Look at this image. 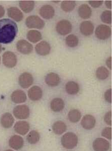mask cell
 Instances as JSON below:
<instances>
[{
    "label": "cell",
    "mask_w": 112,
    "mask_h": 151,
    "mask_svg": "<svg viewBox=\"0 0 112 151\" xmlns=\"http://www.w3.org/2000/svg\"><path fill=\"white\" fill-rule=\"evenodd\" d=\"M18 32L16 23L10 19L0 20V43L7 44L12 42Z\"/></svg>",
    "instance_id": "1"
},
{
    "label": "cell",
    "mask_w": 112,
    "mask_h": 151,
    "mask_svg": "<svg viewBox=\"0 0 112 151\" xmlns=\"http://www.w3.org/2000/svg\"><path fill=\"white\" fill-rule=\"evenodd\" d=\"M62 146L67 149H74L78 143V139L76 134L68 132L62 137L61 139Z\"/></svg>",
    "instance_id": "2"
},
{
    "label": "cell",
    "mask_w": 112,
    "mask_h": 151,
    "mask_svg": "<svg viewBox=\"0 0 112 151\" xmlns=\"http://www.w3.org/2000/svg\"><path fill=\"white\" fill-rule=\"evenodd\" d=\"M26 27L29 28H36L41 29L45 26L44 21L36 15L28 16L25 20Z\"/></svg>",
    "instance_id": "3"
},
{
    "label": "cell",
    "mask_w": 112,
    "mask_h": 151,
    "mask_svg": "<svg viewBox=\"0 0 112 151\" xmlns=\"http://www.w3.org/2000/svg\"><path fill=\"white\" fill-rule=\"evenodd\" d=\"M13 112L14 116L18 119H25L30 116V110L28 106L21 105L14 108Z\"/></svg>",
    "instance_id": "4"
},
{
    "label": "cell",
    "mask_w": 112,
    "mask_h": 151,
    "mask_svg": "<svg viewBox=\"0 0 112 151\" xmlns=\"http://www.w3.org/2000/svg\"><path fill=\"white\" fill-rule=\"evenodd\" d=\"M56 32L60 35H65L72 32V25L70 21L67 20H62L56 25Z\"/></svg>",
    "instance_id": "5"
},
{
    "label": "cell",
    "mask_w": 112,
    "mask_h": 151,
    "mask_svg": "<svg viewBox=\"0 0 112 151\" xmlns=\"http://www.w3.org/2000/svg\"><path fill=\"white\" fill-rule=\"evenodd\" d=\"M2 60L4 65L10 68L15 67L17 62L16 55L10 51H7L4 53Z\"/></svg>",
    "instance_id": "6"
},
{
    "label": "cell",
    "mask_w": 112,
    "mask_h": 151,
    "mask_svg": "<svg viewBox=\"0 0 112 151\" xmlns=\"http://www.w3.org/2000/svg\"><path fill=\"white\" fill-rule=\"evenodd\" d=\"M96 37L101 40H105L110 37L111 29L107 25L101 24L97 27L95 30Z\"/></svg>",
    "instance_id": "7"
},
{
    "label": "cell",
    "mask_w": 112,
    "mask_h": 151,
    "mask_svg": "<svg viewBox=\"0 0 112 151\" xmlns=\"http://www.w3.org/2000/svg\"><path fill=\"white\" fill-rule=\"evenodd\" d=\"M18 83L21 88H28L33 83V77L30 73L24 72L19 76Z\"/></svg>",
    "instance_id": "8"
},
{
    "label": "cell",
    "mask_w": 112,
    "mask_h": 151,
    "mask_svg": "<svg viewBox=\"0 0 112 151\" xmlns=\"http://www.w3.org/2000/svg\"><path fill=\"white\" fill-rule=\"evenodd\" d=\"M16 48L19 52L24 55L30 54L33 50L32 44L24 40L18 41L16 44Z\"/></svg>",
    "instance_id": "9"
},
{
    "label": "cell",
    "mask_w": 112,
    "mask_h": 151,
    "mask_svg": "<svg viewBox=\"0 0 112 151\" xmlns=\"http://www.w3.org/2000/svg\"><path fill=\"white\" fill-rule=\"evenodd\" d=\"M95 151H108L110 148V143L105 139L97 138L93 142Z\"/></svg>",
    "instance_id": "10"
},
{
    "label": "cell",
    "mask_w": 112,
    "mask_h": 151,
    "mask_svg": "<svg viewBox=\"0 0 112 151\" xmlns=\"http://www.w3.org/2000/svg\"><path fill=\"white\" fill-rule=\"evenodd\" d=\"M96 124V120L94 116L87 114L83 117L81 122V124L84 128L87 130H90L95 127Z\"/></svg>",
    "instance_id": "11"
},
{
    "label": "cell",
    "mask_w": 112,
    "mask_h": 151,
    "mask_svg": "<svg viewBox=\"0 0 112 151\" xmlns=\"http://www.w3.org/2000/svg\"><path fill=\"white\" fill-rule=\"evenodd\" d=\"M39 13L41 16L44 19H50L55 16V9L52 6L45 5L41 8L39 11Z\"/></svg>",
    "instance_id": "12"
},
{
    "label": "cell",
    "mask_w": 112,
    "mask_h": 151,
    "mask_svg": "<svg viewBox=\"0 0 112 151\" xmlns=\"http://www.w3.org/2000/svg\"><path fill=\"white\" fill-rule=\"evenodd\" d=\"M35 50L38 54L44 56L50 53L51 51V47L48 42L45 41H42L36 45Z\"/></svg>",
    "instance_id": "13"
},
{
    "label": "cell",
    "mask_w": 112,
    "mask_h": 151,
    "mask_svg": "<svg viewBox=\"0 0 112 151\" xmlns=\"http://www.w3.org/2000/svg\"><path fill=\"white\" fill-rule=\"evenodd\" d=\"M30 124L26 121H18L14 125V130L20 135H25L30 130Z\"/></svg>",
    "instance_id": "14"
},
{
    "label": "cell",
    "mask_w": 112,
    "mask_h": 151,
    "mask_svg": "<svg viewBox=\"0 0 112 151\" xmlns=\"http://www.w3.org/2000/svg\"><path fill=\"white\" fill-rule=\"evenodd\" d=\"M24 144V141L21 136L14 135L12 136L9 141V146L15 150L21 149Z\"/></svg>",
    "instance_id": "15"
},
{
    "label": "cell",
    "mask_w": 112,
    "mask_h": 151,
    "mask_svg": "<svg viewBox=\"0 0 112 151\" xmlns=\"http://www.w3.org/2000/svg\"><path fill=\"white\" fill-rule=\"evenodd\" d=\"M94 25L93 23L90 21H85L81 23L80 27L81 34L83 35L88 37L91 35L94 32Z\"/></svg>",
    "instance_id": "16"
},
{
    "label": "cell",
    "mask_w": 112,
    "mask_h": 151,
    "mask_svg": "<svg viewBox=\"0 0 112 151\" xmlns=\"http://www.w3.org/2000/svg\"><path fill=\"white\" fill-rule=\"evenodd\" d=\"M29 98L33 101L40 100L43 96L42 89L38 86H33L28 91Z\"/></svg>",
    "instance_id": "17"
},
{
    "label": "cell",
    "mask_w": 112,
    "mask_h": 151,
    "mask_svg": "<svg viewBox=\"0 0 112 151\" xmlns=\"http://www.w3.org/2000/svg\"><path fill=\"white\" fill-rule=\"evenodd\" d=\"M12 102L15 104H20L26 101L27 100L26 95L24 91L20 90L15 91L11 96Z\"/></svg>",
    "instance_id": "18"
},
{
    "label": "cell",
    "mask_w": 112,
    "mask_h": 151,
    "mask_svg": "<svg viewBox=\"0 0 112 151\" xmlns=\"http://www.w3.org/2000/svg\"><path fill=\"white\" fill-rule=\"evenodd\" d=\"M8 15L9 17L16 22L21 21L23 18V15L21 11L16 7H10L7 10Z\"/></svg>",
    "instance_id": "19"
},
{
    "label": "cell",
    "mask_w": 112,
    "mask_h": 151,
    "mask_svg": "<svg viewBox=\"0 0 112 151\" xmlns=\"http://www.w3.org/2000/svg\"><path fill=\"white\" fill-rule=\"evenodd\" d=\"M14 121V117L12 114L9 113H5L2 115L0 122L3 127L9 128L12 127Z\"/></svg>",
    "instance_id": "20"
},
{
    "label": "cell",
    "mask_w": 112,
    "mask_h": 151,
    "mask_svg": "<svg viewBox=\"0 0 112 151\" xmlns=\"http://www.w3.org/2000/svg\"><path fill=\"white\" fill-rule=\"evenodd\" d=\"M45 81L48 86L55 87L60 83V77L56 73L51 72L46 76Z\"/></svg>",
    "instance_id": "21"
},
{
    "label": "cell",
    "mask_w": 112,
    "mask_h": 151,
    "mask_svg": "<svg viewBox=\"0 0 112 151\" xmlns=\"http://www.w3.org/2000/svg\"><path fill=\"white\" fill-rule=\"evenodd\" d=\"M78 14L82 19H87L91 17L92 10L90 7L87 4H82L78 9Z\"/></svg>",
    "instance_id": "22"
},
{
    "label": "cell",
    "mask_w": 112,
    "mask_h": 151,
    "mask_svg": "<svg viewBox=\"0 0 112 151\" xmlns=\"http://www.w3.org/2000/svg\"><path fill=\"white\" fill-rule=\"evenodd\" d=\"M50 107L51 110L54 112H60L65 107V103L62 99L55 98L51 102Z\"/></svg>",
    "instance_id": "23"
},
{
    "label": "cell",
    "mask_w": 112,
    "mask_h": 151,
    "mask_svg": "<svg viewBox=\"0 0 112 151\" xmlns=\"http://www.w3.org/2000/svg\"><path fill=\"white\" fill-rule=\"evenodd\" d=\"M80 90L79 84L73 81H68L65 85V91L67 93L71 95H76Z\"/></svg>",
    "instance_id": "24"
},
{
    "label": "cell",
    "mask_w": 112,
    "mask_h": 151,
    "mask_svg": "<svg viewBox=\"0 0 112 151\" xmlns=\"http://www.w3.org/2000/svg\"><path fill=\"white\" fill-rule=\"evenodd\" d=\"M67 125L63 121H56L53 124V131L57 135H61L63 134L67 130Z\"/></svg>",
    "instance_id": "25"
},
{
    "label": "cell",
    "mask_w": 112,
    "mask_h": 151,
    "mask_svg": "<svg viewBox=\"0 0 112 151\" xmlns=\"http://www.w3.org/2000/svg\"><path fill=\"white\" fill-rule=\"evenodd\" d=\"M35 4L33 1H22L19 2V6L24 12L28 13L34 9Z\"/></svg>",
    "instance_id": "26"
},
{
    "label": "cell",
    "mask_w": 112,
    "mask_h": 151,
    "mask_svg": "<svg viewBox=\"0 0 112 151\" xmlns=\"http://www.w3.org/2000/svg\"><path fill=\"white\" fill-rule=\"evenodd\" d=\"M27 39L31 42L36 43L42 39V34L37 30H31L28 32L26 35Z\"/></svg>",
    "instance_id": "27"
},
{
    "label": "cell",
    "mask_w": 112,
    "mask_h": 151,
    "mask_svg": "<svg viewBox=\"0 0 112 151\" xmlns=\"http://www.w3.org/2000/svg\"><path fill=\"white\" fill-rule=\"evenodd\" d=\"M68 119L73 123H76L80 120L81 118V113L77 109H72L69 111L68 113Z\"/></svg>",
    "instance_id": "28"
},
{
    "label": "cell",
    "mask_w": 112,
    "mask_h": 151,
    "mask_svg": "<svg viewBox=\"0 0 112 151\" xmlns=\"http://www.w3.org/2000/svg\"><path fill=\"white\" fill-rule=\"evenodd\" d=\"M40 138V136L38 132L36 130H32L28 134L26 137V139L30 144L34 145L38 142Z\"/></svg>",
    "instance_id": "29"
},
{
    "label": "cell",
    "mask_w": 112,
    "mask_h": 151,
    "mask_svg": "<svg viewBox=\"0 0 112 151\" xmlns=\"http://www.w3.org/2000/svg\"><path fill=\"white\" fill-rule=\"evenodd\" d=\"M110 72L107 68L104 66L98 67L96 71L97 78L100 80H105L109 77Z\"/></svg>",
    "instance_id": "30"
},
{
    "label": "cell",
    "mask_w": 112,
    "mask_h": 151,
    "mask_svg": "<svg viewBox=\"0 0 112 151\" xmlns=\"http://www.w3.org/2000/svg\"><path fill=\"white\" fill-rule=\"evenodd\" d=\"M65 43L69 47H75L79 44V39L76 35H70L66 37Z\"/></svg>",
    "instance_id": "31"
},
{
    "label": "cell",
    "mask_w": 112,
    "mask_h": 151,
    "mask_svg": "<svg viewBox=\"0 0 112 151\" xmlns=\"http://www.w3.org/2000/svg\"><path fill=\"white\" fill-rule=\"evenodd\" d=\"M76 6L75 1H63L61 4V8L63 10L66 12H71L73 10Z\"/></svg>",
    "instance_id": "32"
},
{
    "label": "cell",
    "mask_w": 112,
    "mask_h": 151,
    "mask_svg": "<svg viewBox=\"0 0 112 151\" xmlns=\"http://www.w3.org/2000/svg\"><path fill=\"white\" fill-rule=\"evenodd\" d=\"M101 20L104 23L110 24L112 22V12L110 10H105L102 13Z\"/></svg>",
    "instance_id": "33"
},
{
    "label": "cell",
    "mask_w": 112,
    "mask_h": 151,
    "mask_svg": "<svg viewBox=\"0 0 112 151\" xmlns=\"http://www.w3.org/2000/svg\"><path fill=\"white\" fill-rule=\"evenodd\" d=\"M102 135L106 139H112V128L110 127H107L104 128L102 132Z\"/></svg>",
    "instance_id": "34"
},
{
    "label": "cell",
    "mask_w": 112,
    "mask_h": 151,
    "mask_svg": "<svg viewBox=\"0 0 112 151\" xmlns=\"http://www.w3.org/2000/svg\"><path fill=\"white\" fill-rule=\"evenodd\" d=\"M104 120L107 124L110 126L112 125V112L111 111H109L107 112L104 117Z\"/></svg>",
    "instance_id": "35"
},
{
    "label": "cell",
    "mask_w": 112,
    "mask_h": 151,
    "mask_svg": "<svg viewBox=\"0 0 112 151\" xmlns=\"http://www.w3.org/2000/svg\"><path fill=\"white\" fill-rule=\"evenodd\" d=\"M104 97L105 101L109 103H112V90L110 88L109 90L106 91L104 95Z\"/></svg>",
    "instance_id": "36"
},
{
    "label": "cell",
    "mask_w": 112,
    "mask_h": 151,
    "mask_svg": "<svg viewBox=\"0 0 112 151\" xmlns=\"http://www.w3.org/2000/svg\"><path fill=\"white\" fill-rule=\"evenodd\" d=\"M89 4L90 5L95 8H97L100 7L103 4V1H89Z\"/></svg>",
    "instance_id": "37"
},
{
    "label": "cell",
    "mask_w": 112,
    "mask_h": 151,
    "mask_svg": "<svg viewBox=\"0 0 112 151\" xmlns=\"http://www.w3.org/2000/svg\"><path fill=\"white\" fill-rule=\"evenodd\" d=\"M111 62H112V57H110L107 61H106V64H107V66L109 67L110 69H112V64H111Z\"/></svg>",
    "instance_id": "38"
},
{
    "label": "cell",
    "mask_w": 112,
    "mask_h": 151,
    "mask_svg": "<svg viewBox=\"0 0 112 151\" xmlns=\"http://www.w3.org/2000/svg\"><path fill=\"white\" fill-rule=\"evenodd\" d=\"M5 13V11L4 7L0 5V18L3 17Z\"/></svg>",
    "instance_id": "39"
},
{
    "label": "cell",
    "mask_w": 112,
    "mask_h": 151,
    "mask_svg": "<svg viewBox=\"0 0 112 151\" xmlns=\"http://www.w3.org/2000/svg\"><path fill=\"white\" fill-rule=\"evenodd\" d=\"M111 3H112V1H105V6L109 8V9H111Z\"/></svg>",
    "instance_id": "40"
},
{
    "label": "cell",
    "mask_w": 112,
    "mask_h": 151,
    "mask_svg": "<svg viewBox=\"0 0 112 151\" xmlns=\"http://www.w3.org/2000/svg\"><path fill=\"white\" fill-rule=\"evenodd\" d=\"M2 51V47L1 46V45L0 44V53H1V52Z\"/></svg>",
    "instance_id": "41"
},
{
    "label": "cell",
    "mask_w": 112,
    "mask_h": 151,
    "mask_svg": "<svg viewBox=\"0 0 112 151\" xmlns=\"http://www.w3.org/2000/svg\"><path fill=\"white\" fill-rule=\"evenodd\" d=\"M5 151H14L12 150H5Z\"/></svg>",
    "instance_id": "42"
},
{
    "label": "cell",
    "mask_w": 112,
    "mask_h": 151,
    "mask_svg": "<svg viewBox=\"0 0 112 151\" xmlns=\"http://www.w3.org/2000/svg\"><path fill=\"white\" fill-rule=\"evenodd\" d=\"M1 57H0V64H1Z\"/></svg>",
    "instance_id": "43"
}]
</instances>
